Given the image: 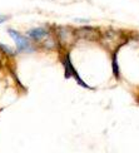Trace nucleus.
Masks as SVG:
<instances>
[{
	"label": "nucleus",
	"mask_w": 139,
	"mask_h": 153,
	"mask_svg": "<svg viewBox=\"0 0 139 153\" xmlns=\"http://www.w3.org/2000/svg\"><path fill=\"white\" fill-rule=\"evenodd\" d=\"M9 35L15 40L16 48L19 52H33L34 48L30 45V42L28 40V38H25L24 35H21L20 33H18L14 29H9Z\"/></svg>",
	"instance_id": "f257e3e1"
},
{
	"label": "nucleus",
	"mask_w": 139,
	"mask_h": 153,
	"mask_svg": "<svg viewBox=\"0 0 139 153\" xmlns=\"http://www.w3.org/2000/svg\"><path fill=\"white\" fill-rule=\"evenodd\" d=\"M77 35L80 38H84V39H88V40H95L99 36L98 31L92 28H81L77 31Z\"/></svg>",
	"instance_id": "f03ea898"
},
{
	"label": "nucleus",
	"mask_w": 139,
	"mask_h": 153,
	"mask_svg": "<svg viewBox=\"0 0 139 153\" xmlns=\"http://www.w3.org/2000/svg\"><path fill=\"white\" fill-rule=\"evenodd\" d=\"M28 35L33 39H36V40H41L44 38L48 36V31L44 29V28H35V29H31L28 31Z\"/></svg>",
	"instance_id": "7ed1b4c3"
},
{
	"label": "nucleus",
	"mask_w": 139,
	"mask_h": 153,
	"mask_svg": "<svg viewBox=\"0 0 139 153\" xmlns=\"http://www.w3.org/2000/svg\"><path fill=\"white\" fill-rule=\"evenodd\" d=\"M0 48H1L3 50H4V53H6V54H14V52H13V49L11 48H9V47H6V45H3V44H0Z\"/></svg>",
	"instance_id": "20e7f679"
},
{
	"label": "nucleus",
	"mask_w": 139,
	"mask_h": 153,
	"mask_svg": "<svg viewBox=\"0 0 139 153\" xmlns=\"http://www.w3.org/2000/svg\"><path fill=\"white\" fill-rule=\"evenodd\" d=\"M6 20H8V16H6V15H0V24L6 22Z\"/></svg>",
	"instance_id": "39448f33"
}]
</instances>
